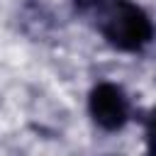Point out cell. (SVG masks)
<instances>
[{
	"mask_svg": "<svg viewBox=\"0 0 156 156\" xmlns=\"http://www.w3.org/2000/svg\"><path fill=\"white\" fill-rule=\"evenodd\" d=\"M93 17L105 41L119 51L136 54L154 39L151 17L132 0H102Z\"/></svg>",
	"mask_w": 156,
	"mask_h": 156,
	"instance_id": "1",
	"label": "cell"
},
{
	"mask_svg": "<svg viewBox=\"0 0 156 156\" xmlns=\"http://www.w3.org/2000/svg\"><path fill=\"white\" fill-rule=\"evenodd\" d=\"M88 112L93 122L105 132H117L129 122V98L117 83H98L88 95Z\"/></svg>",
	"mask_w": 156,
	"mask_h": 156,
	"instance_id": "2",
	"label": "cell"
}]
</instances>
